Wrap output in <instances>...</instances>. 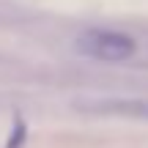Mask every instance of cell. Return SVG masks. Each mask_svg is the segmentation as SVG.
Instances as JSON below:
<instances>
[{"label": "cell", "instance_id": "obj_2", "mask_svg": "<svg viewBox=\"0 0 148 148\" xmlns=\"http://www.w3.org/2000/svg\"><path fill=\"white\" fill-rule=\"evenodd\" d=\"M88 110L93 112H112V115H129V118H143L148 121V99H110V101H96Z\"/></svg>", "mask_w": 148, "mask_h": 148}, {"label": "cell", "instance_id": "obj_3", "mask_svg": "<svg viewBox=\"0 0 148 148\" xmlns=\"http://www.w3.org/2000/svg\"><path fill=\"white\" fill-rule=\"evenodd\" d=\"M25 137H27L25 118H22V115H14V123H11L8 140H5V148H22V145H25Z\"/></svg>", "mask_w": 148, "mask_h": 148}, {"label": "cell", "instance_id": "obj_1", "mask_svg": "<svg viewBox=\"0 0 148 148\" xmlns=\"http://www.w3.org/2000/svg\"><path fill=\"white\" fill-rule=\"evenodd\" d=\"M79 55L93 60H104V63H121L129 60L137 52V44L132 36L118 30H104V27H90V30L79 33L77 41H74Z\"/></svg>", "mask_w": 148, "mask_h": 148}]
</instances>
